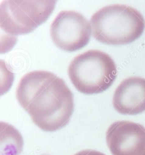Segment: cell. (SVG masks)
I'll use <instances>...</instances> for the list:
<instances>
[{
    "label": "cell",
    "instance_id": "cell-1",
    "mask_svg": "<svg viewBox=\"0 0 145 155\" xmlns=\"http://www.w3.org/2000/svg\"><path fill=\"white\" fill-rule=\"evenodd\" d=\"M74 107L73 94L64 80L56 76L37 90L25 110L40 129L53 132L67 125Z\"/></svg>",
    "mask_w": 145,
    "mask_h": 155
},
{
    "label": "cell",
    "instance_id": "cell-2",
    "mask_svg": "<svg viewBox=\"0 0 145 155\" xmlns=\"http://www.w3.org/2000/svg\"><path fill=\"white\" fill-rule=\"evenodd\" d=\"M93 37L103 44H128L141 36L145 29L143 16L136 8L113 4L100 8L91 16Z\"/></svg>",
    "mask_w": 145,
    "mask_h": 155
},
{
    "label": "cell",
    "instance_id": "cell-3",
    "mask_svg": "<svg viewBox=\"0 0 145 155\" xmlns=\"http://www.w3.org/2000/svg\"><path fill=\"white\" fill-rule=\"evenodd\" d=\"M117 68L108 54L90 50L71 61L68 74L77 90L86 94H98L107 90L115 81Z\"/></svg>",
    "mask_w": 145,
    "mask_h": 155
},
{
    "label": "cell",
    "instance_id": "cell-4",
    "mask_svg": "<svg viewBox=\"0 0 145 155\" xmlns=\"http://www.w3.org/2000/svg\"><path fill=\"white\" fill-rule=\"evenodd\" d=\"M56 1H3L0 26L5 32L17 36L33 32L45 23L54 10Z\"/></svg>",
    "mask_w": 145,
    "mask_h": 155
},
{
    "label": "cell",
    "instance_id": "cell-5",
    "mask_svg": "<svg viewBox=\"0 0 145 155\" xmlns=\"http://www.w3.org/2000/svg\"><path fill=\"white\" fill-rule=\"evenodd\" d=\"M91 32V23L82 14L72 10L58 13L50 27L54 44L68 52L77 51L86 46Z\"/></svg>",
    "mask_w": 145,
    "mask_h": 155
},
{
    "label": "cell",
    "instance_id": "cell-6",
    "mask_svg": "<svg viewBox=\"0 0 145 155\" xmlns=\"http://www.w3.org/2000/svg\"><path fill=\"white\" fill-rule=\"evenodd\" d=\"M106 142L112 155H145V127L129 121L112 124Z\"/></svg>",
    "mask_w": 145,
    "mask_h": 155
},
{
    "label": "cell",
    "instance_id": "cell-7",
    "mask_svg": "<svg viewBox=\"0 0 145 155\" xmlns=\"http://www.w3.org/2000/svg\"><path fill=\"white\" fill-rule=\"evenodd\" d=\"M112 103L121 114L136 115L145 111V78L131 77L124 80L115 90Z\"/></svg>",
    "mask_w": 145,
    "mask_h": 155
},
{
    "label": "cell",
    "instance_id": "cell-8",
    "mask_svg": "<svg viewBox=\"0 0 145 155\" xmlns=\"http://www.w3.org/2000/svg\"><path fill=\"white\" fill-rule=\"evenodd\" d=\"M56 76L46 71H35L26 74L21 78L16 91L17 100L21 106L26 110L37 90L47 81Z\"/></svg>",
    "mask_w": 145,
    "mask_h": 155
},
{
    "label": "cell",
    "instance_id": "cell-9",
    "mask_svg": "<svg viewBox=\"0 0 145 155\" xmlns=\"http://www.w3.org/2000/svg\"><path fill=\"white\" fill-rule=\"evenodd\" d=\"M23 139L21 133L8 123H0V155H20Z\"/></svg>",
    "mask_w": 145,
    "mask_h": 155
},
{
    "label": "cell",
    "instance_id": "cell-10",
    "mask_svg": "<svg viewBox=\"0 0 145 155\" xmlns=\"http://www.w3.org/2000/svg\"><path fill=\"white\" fill-rule=\"evenodd\" d=\"M1 65L4 67V71L1 68V82L4 81L1 83V87L3 86L2 88H1V95L5 93L8 91L9 89H10L11 86L12 85L14 75L12 72H11L10 71H9L7 68V67L4 63V65H3L2 61H1Z\"/></svg>",
    "mask_w": 145,
    "mask_h": 155
},
{
    "label": "cell",
    "instance_id": "cell-11",
    "mask_svg": "<svg viewBox=\"0 0 145 155\" xmlns=\"http://www.w3.org/2000/svg\"><path fill=\"white\" fill-rule=\"evenodd\" d=\"M74 155H105L100 151L92 150H85L79 151Z\"/></svg>",
    "mask_w": 145,
    "mask_h": 155
},
{
    "label": "cell",
    "instance_id": "cell-12",
    "mask_svg": "<svg viewBox=\"0 0 145 155\" xmlns=\"http://www.w3.org/2000/svg\"><path fill=\"white\" fill-rule=\"evenodd\" d=\"M47 155V154H43V155Z\"/></svg>",
    "mask_w": 145,
    "mask_h": 155
}]
</instances>
